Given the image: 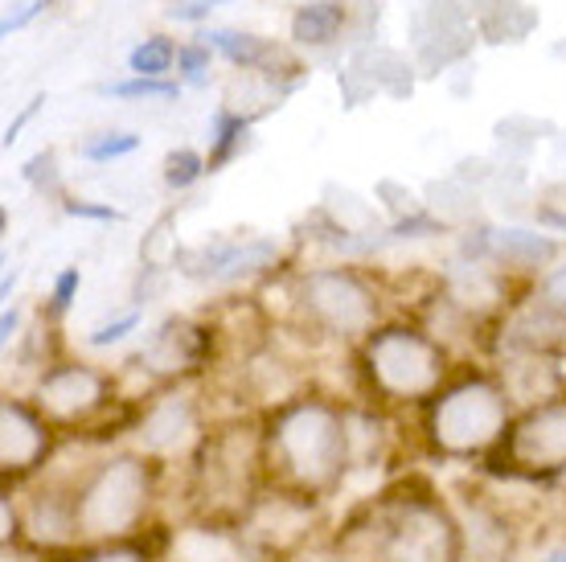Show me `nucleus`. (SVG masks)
<instances>
[{
	"label": "nucleus",
	"instance_id": "nucleus-31",
	"mask_svg": "<svg viewBox=\"0 0 566 562\" xmlns=\"http://www.w3.org/2000/svg\"><path fill=\"white\" fill-rule=\"evenodd\" d=\"M0 329H4L0 337H4V341H13V329H17V312H13V309H4V316H0Z\"/></svg>",
	"mask_w": 566,
	"mask_h": 562
},
{
	"label": "nucleus",
	"instance_id": "nucleus-9",
	"mask_svg": "<svg viewBox=\"0 0 566 562\" xmlns=\"http://www.w3.org/2000/svg\"><path fill=\"white\" fill-rule=\"evenodd\" d=\"M107 403V378L86 366H54L38 382V410L54 423H83Z\"/></svg>",
	"mask_w": 566,
	"mask_h": 562
},
{
	"label": "nucleus",
	"instance_id": "nucleus-26",
	"mask_svg": "<svg viewBox=\"0 0 566 562\" xmlns=\"http://www.w3.org/2000/svg\"><path fill=\"white\" fill-rule=\"evenodd\" d=\"M71 218H99V222H119V210L112 206H95V201H66Z\"/></svg>",
	"mask_w": 566,
	"mask_h": 562
},
{
	"label": "nucleus",
	"instance_id": "nucleus-2",
	"mask_svg": "<svg viewBox=\"0 0 566 562\" xmlns=\"http://www.w3.org/2000/svg\"><path fill=\"white\" fill-rule=\"evenodd\" d=\"M153 465L144 456H112L103 460L86 485L74 492V538L115 542L128 538L153 506Z\"/></svg>",
	"mask_w": 566,
	"mask_h": 562
},
{
	"label": "nucleus",
	"instance_id": "nucleus-22",
	"mask_svg": "<svg viewBox=\"0 0 566 562\" xmlns=\"http://www.w3.org/2000/svg\"><path fill=\"white\" fill-rule=\"evenodd\" d=\"M136 324H140V316H136V312H132V316H119V321H112V324H103V329H95V333H91V345H95V350H103V345H115V341L128 337V333L136 329Z\"/></svg>",
	"mask_w": 566,
	"mask_h": 562
},
{
	"label": "nucleus",
	"instance_id": "nucleus-24",
	"mask_svg": "<svg viewBox=\"0 0 566 562\" xmlns=\"http://www.w3.org/2000/svg\"><path fill=\"white\" fill-rule=\"evenodd\" d=\"M395 235H398V239H423V235H443V222L411 214V218H402V222L395 226Z\"/></svg>",
	"mask_w": 566,
	"mask_h": 562
},
{
	"label": "nucleus",
	"instance_id": "nucleus-17",
	"mask_svg": "<svg viewBox=\"0 0 566 562\" xmlns=\"http://www.w3.org/2000/svg\"><path fill=\"white\" fill-rule=\"evenodd\" d=\"M177 45L169 42V38H144L136 50H132V58H128V71L132 74H140V79H165V74L172 71V62H177Z\"/></svg>",
	"mask_w": 566,
	"mask_h": 562
},
{
	"label": "nucleus",
	"instance_id": "nucleus-23",
	"mask_svg": "<svg viewBox=\"0 0 566 562\" xmlns=\"http://www.w3.org/2000/svg\"><path fill=\"white\" fill-rule=\"evenodd\" d=\"M78 288H83V275H78V268L62 271V275H57V283H54V312L71 309L74 295H78Z\"/></svg>",
	"mask_w": 566,
	"mask_h": 562
},
{
	"label": "nucleus",
	"instance_id": "nucleus-14",
	"mask_svg": "<svg viewBox=\"0 0 566 562\" xmlns=\"http://www.w3.org/2000/svg\"><path fill=\"white\" fill-rule=\"evenodd\" d=\"M345 25V4L340 0H312L292 17V38L304 45H325L333 42Z\"/></svg>",
	"mask_w": 566,
	"mask_h": 562
},
{
	"label": "nucleus",
	"instance_id": "nucleus-21",
	"mask_svg": "<svg viewBox=\"0 0 566 562\" xmlns=\"http://www.w3.org/2000/svg\"><path fill=\"white\" fill-rule=\"evenodd\" d=\"M177 71L185 74V83L189 86H206V79H210V42L181 45V54H177Z\"/></svg>",
	"mask_w": 566,
	"mask_h": 562
},
{
	"label": "nucleus",
	"instance_id": "nucleus-11",
	"mask_svg": "<svg viewBox=\"0 0 566 562\" xmlns=\"http://www.w3.org/2000/svg\"><path fill=\"white\" fill-rule=\"evenodd\" d=\"M140 439L148 451H181L198 439V407L172 394V398H160L148 415L140 419Z\"/></svg>",
	"mask_w": 566,
	"mask_h": 562
},
{
	"label": "nucleus",
	"instance_id": "nucleus-19",
	"mask_svg": "<svg viewBox=\"0 0 566 562\" xmlns=\"http://www.w3.org/2000/svg\"><path fill=\"white\" fill-rule=\"evenodd\" d=\"M140 148V136H132V132H99V136H91V140L83 144V156L86 160H95V165H103V160H115V156H128Z\"/></svg>",
	"mask_w": 566,
	"mask_h": 562
},
{
	"label": "nucleus",
	"instance_id": "nucleus-10",
	"mask_svg": "<svg viewBox=\"0 0 566 562\" xmlns=\"http://www.w3.org/2000/svg\"><path fill=\"white\" fill-rule=\"evenodd\" d=\"M50 456V427L42 410H29L17 398L0 403V468L4 477H25Z\"/></svg>",
	"mask_w": 566,
	"mask_h": 562
},
{
	"label": "nucleus",
	"instance_id": "nucleus-4",
	"mask_svg": "<svg viewBox=\"0 0 566 562\" xmlns=\"http://www.w3.org/2000/svg\"><path fill=\"white\" fill-rule=\"evenodd\" d=\"M366 374L386 398L419 403L431 398L443 382V353L415 329H382L366 345Z\"/></svg>",
	"mask_w": 566,
	"mask_h": 562
},
{
	"label": "nucleus",
	"instance_id": "nucleus-18",
	"mask_svg": "<svg viewBox=\"0 0 566 562\" xmlns=\"http://www.w3.org/2000/svg\"><path fill=\"white\" fill-rule=\"evenodd\" d=\"M103 95H112V98H177L181 95V86L169 83V79H140V74H132V79L107 83L103 86Z\"/></svg>",
	"mask_w": 566,
	"mask_h": 562
},
{
	"label": "nucleus",
	"instance_id": "nucleus-3",
	"mask_svg": "<svg viewBox=\"0 0 566 562\" xmlns=\"http://www.w3.org/2000/svg\"><path fill=\"white\" fill-rule=\"evenodd\" d=\"M510 431V398L489 378L448 386L427 415V436L443 456H481Z\"/></svg>",
	"mask_w": 566,
	"mask_h": 562
},
{
	"label": "nucleus",
	"instance_id": "nucleus-12",
	"mask_svg": "<svg viewBox=\"0 0 566 562\" xmlns=\"http://www.w3.org/2000/svg\"><path fill=\"white\" fill-rule=\"evenodd\" d=\"M201 329H189V324H165L153 341H148V350L140 353V362L156 374H177L185 366H198L201 362V345L206 337H198Z\"/></svg>",
	"mask_w": 566,
	"mask_h": 562
},
{
	"label": "nucleus",
	"instance_id": "nucleus-8",
	"mask_svg": "<svg viewBox=\"0 0 566 562\" xmlns=\"http://www.w3.org/2000/svg\"><path fill=\"white\" fill-rule=\"evenodd\" d=\"M304 309L325 324L328 333L340 337H357L374 324V295L357 275L349 271H312L304 280Z\"/></svg>",
	"mask_w": 566,
	"mask_h": 562
},
{
	"label": "nucleus",
	"instance_id": "nucleus-27",
	"mask_svg": "<svg viewBox=\"0 0 566 562\" xmlns=\"http://www.w3.org/2000/svg\"><path fill=\"white\" fill-rule=\"evenodd\" d=\"M83 562H148V559H144V550H136V547H103V550H95V554H86Z\"/></svg>",
	"mask_w": 566,
	"mask_h": 562
},
{
	"label": "nucleus",
	"instance_id": "nucleus-29",
	"mask_svg": "<svg viewBox=\"0 0 566 562\" xmlns=\"http://www.w3.org/2000/svg\"><path fill=\"white\" fill-rule=\"evenodd\" d=\"M50 4H54V0H33V4H25V9H21V13L4 17V25H0V33H17V29H25L29 21H33V17H38V13H45V9H50Z\"/></svg>",
	"mask_w": 566,
	"mask_h": 562
},
{
	"label": "nucleus",
	"instance_id": "nucleus-6",
	"mask_svg": "<svg viewBox=\"0 0 566 562\" xmlns=\"http://www.w3.org/2000/svg\"><path fill=\"white\" fill-rule=\"evenodd\" d=\"M460 559V525L452 513L427 501L411 497L386 509L374 542V562H455Z\"/></svg>",
	"mask_w": 566,
	"mask_h": 562
},
{
	"label": "nucleus",
	"instance_id": "nucleus-20",
	"mask_svg": "<svg viewBox=\"0 0 566 562\" xmlns=\"http://www.w3.org/2000/svg\"><path fill=\"white\" fill-rule=\"evenodd\" d=\"M201 173L210 169H206V160L193 148H177V153L165 156V181H169V189H189Z\"/></svg>",
	"mask_w": 566,
	"mask_h": 562
},
{
	"label": "nucleus",
	"instance_id": "nucleus-28",
	"mask_svg": "<svg viewBox=\"0 0 566 562\" xmlns=\"http://www.w3.org/2000/svg\"><path fill=\"white\" fill-rule=\"evenodd\" d=\"M213 4H227V0H181V4H172L169 9V17H177V21H201Z\"/></svg>",
	"mask_w": 566,
	"mask_h": 562
},
{
	"label": "nucleus",
	"instance_id": "nucleus-16",
	"mask_svg": "<svg viewBox=\"0 0 566 562\" xmlns=\"http://www.w3.org/2000/svg\"><path fill=\"white\" fill-rule=\"evenodd\" d=\"M247 132H251V119L230 115V112L213 115V153H210V160H206V169L218 173L227 160H234V153L247 144Z\"/></svg>",
	"mask_w": 566,
	"mask_h": 562
},
{
	"label": "nucleus",
	"instance_id": "nucleus-7",
	"mask_svg": "<svg viewBox=\"0 0 566 562\" xmlns=\"http://www.w3.org/2000/svg\"><path fill=\"white\" fill-rule=\"evenodd\" d=\"M505 456L513 472L525 477H551L566 468V403H538L510 436H505Z\"/></svg>",
	"mask_w": 566,
	"mask_h": 562
},
{
	"label": "nucleus",
	"instance_id": "nucleus-32",
	"mask_svg": "<svg viewBox=\"0 0 566 562\" xmlns=\"http://www.w3.org/2000/svg\"><path fill=\"white\" fill-rule=\"evenodd\" d=\"M542 562H566V542H563V547L546 550V554H542Z\"/></svg>",
	"mask_w": 566,
	"mask_h": 562
},
{
	"label": "nucleus",
	"instance_id": "nucleus-5",
	"mask_svg": "<svg viewBox=\"0 0 566 562\" xmlns=\"http://www.w3.org/2000/svg\"><path fill=\"white\" fill-rule=\"evenodd\" d=\"M263 460V444L247 431H218L201 444L198 497L213 518H247L255 509V465Z\"/></svg>",
	"mask_w": 566,
	"mask_h": 562
},
{
	"label": "nucleus",
	"instance_id": "nucleus-15",
	"mask_svg": "<svg viewBox=\"0 0 566 562\" xmlns=\"http://www.w3.org/2000/svg\"><path fill=\"white\" fill-rule=\"evenodd\" d=\"M210 38L213 50H222V54L234 62V66H242V71H255V66H263L275 50H271L263 38H255V33H234V29H213V33H206Z\"/></svg>",
	"mask_w": 566,
	"mask_h": 562
},
{
	"label": "nucleus",
	"instance_id": "nucleus-25",
	"mask_svg": "<svg viewBox=\"0 0 566 562\" xmlns=\"http://www.w3.org/2000/svg\"><path fill=\"white\" fill-rule=\"evenodd\" d=\"M542 295H546V304L558 312H566V268H554L546 280H542Z\"/></svg>",
	"mask_w": 566,
	"mask_h": 562
},
{
	"label": "nucleus",
	"instance_id": "nucleus-30",
	"mask_svg": "<svg viewBox=\"0 0 566 562\" xmlns=\"http://www.w3.org/2000/svg\"><path fill=\"white\" fill-rule=\"evenodd\" d=\"M42 103H45V98H33V103H25V112H21L13 124L4 127V148H13V144L21 140V132H25V124L33 119V115H38V107H42Z\"/></svg>",
	"mask_w": 566,
	"mask_h": 562
},
{
	"label": "nucleus",
	"instance_id": "nucleus-1",
	"mask_svg": "<svg viewBox=\"0 0 566 562\" xmlns=\"http://www.w3.org/2000/svg\"><path fill=\"white\" fill-rule=\"evenodd\" d=\"M263 460L283 489L300 497L328 492L349 465V427L328 403H292L271 419V431L263 436Z\"/></svg>",
	"mask_w": 566,
	"mask_h": 562
},
{
	"label": "nucleus",
	"instance_id": "nucleus-13",
	"mask_svg": "<svg viewBox=\"0 0 566 562\" xmlns=\"http://www.w3.org/2000/svg\"><path fill=\"white\" fill-rule=\"evenodd\" d=\"M489 254L501 259V263H510V268H542V263H551L554 254H558V242L538 235V230H493L489 239H484Z\"/></svg>",
	"mask_w": 566,
	"mask_h": 562
}]
</instances>
